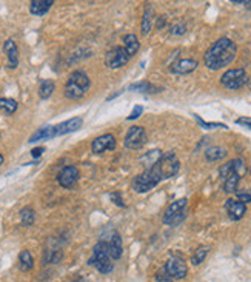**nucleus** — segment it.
I'll return each instance as SVG.
<instances>
[{"label": "nucleus", "instance_id": "nucleus-1", "mask_svg": "<svg viewBox=\"0 0 251 282\" xmlns=\"http://www.w3.org/2000/svg\"><path fill=\"white\" fill-rule=\"evenodd\" d=\"M236 56H237V45L231 39H228V37H220L204 54V63L208 70L217 71L220 68L228 67L236 59Z\"/></svg>", "mask_w": 251, "mask_h": 282}, {"label": "nucleus", "instance_id": "nucleus-2", "mask_svg": "<svg viewBox=\"0 0 251 282\" xmlns=\"http://www.w3.org/2000/svg\"><path fill=\"white\" fill-rule=\"evenodd\" d=\"M90 86H91V81L88 78V74L85 71L77 70L70 74V78L64 88V93L68 99L77 100V99H82L88 93Z\"/></svg>", "mask_w": 251, "mask_h": 282}, {"label": "nucleus", "instance_id": "nucleus-3", "mask_svg": "<svg viewBox=\"0 0 251 282\" xmlns=\"http://www.w3.org/2000/svg\"><path fill=\"white\" fill-rule=\"evenodd\" d=\"M162 181H164V176H162L159 166L154 163L153 166H149L146 168L143 173L137 174L133 182H131V187L136 193H148L149 190H153L154 187H157Z\"/></svg>", "mask_w": 251, "mask_h": 282}, {"label": "nucleus", "instance_id": "nucleus-4", "mask_svg": "<svg viewBox=\"0 0 251 282\" xmlns=\"http://www.w3.org/2000/svg\"><path fill=\"white\" fill-rule=\"evenodd\" d=\"M88 264L96 267L102 275H109L112 270H114V264H112V259H111L109 251H108V242L99 241L96 243Z\"/></svg>", "mask_w": 251, "mask_h": 282}, {"label": "nucleus", "instance_id": "nucleus-5", "mask_svg": "<svg viewBox=\"0 0 251 282\" xmlns=\"http://www.w3.org/2000/svg\"><path fill=\"white\" fill-rule=\"evenodd\" d=\"M186 207H188V201L185 198L171 202L168 205V208L165 210L164 219L162 221H164L165 225H171V227L179 225L180 222L185 221V217H186Z\"/></svg>", "mask_w": 251, "mask_h": 282}, {"label": "nucleus", "instance_id": "nucleus-6", "mask_svg": "<svg viewBox=\"0 0 251 282\" xmlns=\"http://www.w3.org/2000/svg\"><path fill=\"white\" fill-rule=\"evenodd\" d=\"M248 83V74L244 68H233L222 74L220 85L227 89H241Z\"/></svg>", "mask_w": 251, "mask_h": 282}, {"label": "nucleus", "instance_id": "nucleus-7", "mask_svg": "<svg viewBox=\"0 0 251 282\" xmlns=\"http://www.w3.org/2000/svg\"><path fill=\"white\" fill-rule=\"evenodd\" d=\"M156 165L159 166L162 176H164V181H165V179L174 177L176 174L179 173V170H180V162H179L178 156H176L173 151L162 153V156L156 162Z\"/></svg>", "mask_w": 251, "mask_h": 282}, {"label": "nucleus", "instance_id": "nucleus-8", "mask_svg": "<svg viewBox=\"0 0 251 282\" xmlns=\"http://www.w3.org/2000/svg\"><path fill=\"white\" fill-rule=\"evenodd\" d=\"M164 272L173 281H182L186 278L188 267H186L185 261L182 258H179V256H171V258L165 262Z\"/></svg>", "mask_w": 251, "mask_h": 282}, {"label": "nucleus", "instance_id": "nucleus-9", "mask_svg": "<svg viewBox=\"0 0 251 282\" xmlns=\"http://www.w3.org/2000/svg\"><path fill=\"white\" fill-rule=\"evenodd\" d=\"M145 144H146V131L143 126H139V125L131 126L123 139V145L128 150H139Z\"/></svg>", "mask_w": 251, "mask_h": 282}, {"label": "nucleus", "instance_id": "nucleus-10", "mask_svg": "<svg viewBox=\"0 0 251 282\" xmlns=\"http://www.w3.org/2000/svg\"><path fill=\"white\" fill-rule=\"evenodd\" d=\"M131 57L127 54V51H125L123 46H114L105 54V65L111 70L122 68L123 65H127Z\"/></svg>", "mask_w": 251, "mask_h": 282}, {"label": "nucleus", "instance_id": "nucleus-11", "mask_svg": "<svg viewBox=\"0 0 251 282\" xmlns=\"http://www.w3.org/2000/svg\"><path fill=\"white\" fill-rule=\"evenodd\" d=\"M79 176H80V173L76 166L68 165L57 174V182L60 187H64V188H72L74 185H76V182L79 181Z\"/></svg>", "mask_w": 251, "mask_h": 282}, {"label": "nucleus", "instance_id": "nucleus-12", "mask_svg": "<svg viewBox=\"0 0 251 282\" xmlns=\"http://www.w3.org/2000/svg\"><path fill=\"white\" fill-rule=\"evenodd\" d=\"M116 137L107 133V134H102V136H99L93 140V145H91V150L94 155H102L104 151L107 150H114L116 148Z\"/></svg>", "mask_w": 251, "mask_h": 282}, {"label": "nucleus", "instance_id": "nucleus-13", "mask_svg": "<svg viewBox=\"0 0 251 282\" xmlns=\"http://www.w3.org/2000/svg\"><path fill=\"white\" fill-rule=\"evenodd\" d=\"M225 210H227V214L231 221H241L247 213V205L239 199L230 198L225 202Z\"/></svg>", "mask_w": 251, "mask_h": 282}, {"label": "nucleus", "instance_id": "nucleus-14", "mask_svg": "<svg viewBox=\"0 0 251 282\" xmlns=\"http://www.w3.org/2000/svg\"><path fill=\"white\" fill-rule=\"evenodd\" d=\"M199 67V63L196 59H179L174 63H171L170 71L173 74H190Z\"/></svg>", "mask_w": 251, "mask_h": 282}, {"label": "nucleus", "instance_id": "nucleus-15", "mask_svg": "<svg viewBox=\"0 0 251 282\" xmlns=\"http://www.w3.org/2000/svg\"><path fill=\"white\" fill-rule=\"evenodd\" d=\"M83 125V119L82 118H72L70 121H65L59 125H54V131H56V136H62V134H68V133H74L80 130Z\"/></svg>", "mask_w": 251, "mask_h": 282}, {"label": "nucleus", "instance_id": "nucleus-16", "mask_svg": "<svg viewBox=\"0 0 251 282\" xmlns=\"http://www.w3.org/2000/svg\"><path fill=\"white\" fill-rule=\"evenodd\" d=\"M3 51L8 56V67L11 70L17 68L19 65V49H17V45L12 39H8L5 43H3Z\"/></svg>", "mask_w": 251, "mask_h": 282}, {"label": "nucleus", "instance_id": "nucleus-17", "mask_svg": "<svg viewBox=\"0 0 251 282\" xmlns=\"http://www.w3.org/2000/svg\"><path fill=\"white\" fill-rule=\"evenodd\" d=\"M108 251H109V256L112 261H117L122 258V239H120V235L119 233H112L111 239L108 241Z\"/></svg>", "mask_w": 251, "mask_h": 282}, {"label": "nucleus", "instance_id": "nucleus-18", "mask_svg": "<svg viewBox=\"0 0 251 282\" xmlns=\"http://www.w3.org/2000/svg\"><path fill=\"white\" fill-rule=\"evenodd\" d=\"M62 258H64V253H62V250L57 248V247L49 245V247H46L45 251H43L42 261H43L45 265H49V264H59V262L62 261Z\"/></svg>", "mask_w": 251, "mask_h": 282}, {"label": "nucleus", "instance_id": "nucleus-19", "mask_svg": "<svg viewBox=\"0 0 251 282\" xmlns=\"http://www.w3.org/2000/svg\"><path fill=\"white\" fill-rule=\"evenodd\" d=\"M54 5L53 0H33L30 3V12L34 16H43Z\"/></svg>", "mask_w": 251, "mask_h": 282}, {"label": "nucleus", "instance_id": "nucleus-20", "mask_svg": "<svg viewBox=\"0 0 251 282\" xmlns=\"http://www.w3.org/2000/svg\"><path fill=\"white\" fill-rule=\"evenodd\" d=\"M123 48H125V51H127V54L130 56V57H133V56H136L137 54V51H139V48H141V43H139V40H137V37H136V34H125L123 36Z\"/></svg>", "mask_w": 251, "mask_h": 282}, {"label": "nucleus", "instance_id": "nucleus-21", "mask_svg": "<svg viewBox=\"0 0 251 282\" xmlns=\"http://www.w3.org/2000/svg\"><path fill=\"white\" fill-rule=\"evenodd\" d=\"M204 155H205V159L208 162H217V161H222L223 158H227L228 151L223 147H210L205 150Z\"/></svg>", "mask_w": 251, "mask_h": 282}, {"label": "nucleus", "instance_id": "nucleus-22", "mask_svg": "<svg viewBox=\"0 0 251 282\" xmlns=\"http://www.w3.org/2000/svg\"><path fill=\"white\" fill-rule=\"evenodd\" d=\"M56 137V131H54V126H43L40 130H37L31 137H30V142L36 144L39 140H46V139H51Z\"/></svg>", "mask_w": 251, "mask_h": 282}, {"label": "nucleus", "instance_id": "nucleus-23", "mask_svg": "<svg viewBox=\"0 0 251 282\" xmlns=\"http://www.w3.org/2000/svg\"><path fill=\"white\" fill-rule=\"evenodd\" d=\"M34 267V258L30 250H22L19 254V268L22 272H30Z\"/></svg>", "mask_w": 251, "mask_h": 282}, {"label": "nucleus", "instance_id": "nucleus-24", "mask_svg": "<svg viewBox=\"0 0 251 282\" xmlns=\"http://www.w3.org/2000/svg\"><path fill=\"white\" fill-rule=\"evenodd\" d=\"M241 182V176L237 173H231L227 179H223V191L225 193H236L237 191V185Z\"/></svg>", "mask_w": 251, "mask_h": 282}, {"label": "nucleus", "instance_id": "nucleus-25", "mask_svg": "<svg viewBox=\"0 0 251 282\" xmlns=\"http://www.w3.org/2000/svg\"><path fill=\"white\" fill-rule=\"evenodd\" d=\"M54 82L49 81V79H45L40 82V86H39V97L42 100H46L51 97V94L54 93Z\"/></svg>", "mask_w": 251, "mask_h": 282}, {"label": "nucleus", "instance_id": "nucleus-26", "mask_svg": "<svg viewBox=\"0 0 251 282\" xmlns=\"http://www.w3.org/2000/svg\"><path fill=\"white\" fill-rule=\"evenodd\" d=\"M19 214H20V222L23 227H31L36 221V211L31 207H23Z\"/></svg>", "mask_w": 251, "mask_h": 282}, {"label": "nucleus", "instance_id": "nucleus-27", "mask_svg": "<svg viewBox=\"0 0 251 282\" xmlns=\"http://www.w3.org/2000/svg\"><path fill=\"white\" fill-rule=\"evenodd\" d=\"M208 253H210V247H208V245H199V247L194 250L193 256H191V264H193V265H200V264L205 261V258L208 256Z\"/></svg>", "mask_w": 251, "mask_h": 282}, {"label": "nucleus", "instance_id": "nucleus-28", "mask_svg": "<svg viewBox=\"0 0 251 282\" xmlns=\"http://www.w3.org/2000/svg\"><path fill=\"white\" fill-rule=\"evenodd\" d=\"M131 91H139V93H145V94H153V93H159L157 86H154L149 82H139V83H133L130 85Z\"/></svg>", "mask_w": 251, "mask_h": 282}, {"label": "nucleus", "instance_id": "nucleus-29", "mask_svg": "<svg viewBox=\"0 0 251 282\" xmlns=\"http://www.w3.org/2000/svg\"><path fill=\"white\" fill-rule=\"evenodd\" d=\"M19 104L14 99L9 97H0V111H3L5 114H14L17 111Z\"/></svg>", "mask_w": 251, "mask_h": 282}, {"label": "nucleus", "instance_id": "nucleus-30", "mask_svg": "<svg viewBox=\"0 0 251 282\" xmlns=\"http://www.w3.org/2000/svg\"><path fill=\"white\" fill-rule=\"evenodd\" d=\"M153 27V11L151 6H146V11L143 12V17H142V34L146 36L151 31Z\"/></svg>", "mask_w": 251, "mask_h": 282}, {"label": "nucleus", "instance_id": "nucleus-31", "mask_svg": "<svg viewBox=\"0 0 251 282\" xmlns=\"http://www.w3.org/2000/svg\"><path fill=\"white\" fill-rule=\"evenodd\" d=\"M160 156H162V151L160 150H151V151H148L141 161L146 165V168H149V166H153L160 159Z\"/></svg>", "mask_w": 251, "mask_h": 282}, {"label": "nucleus", "instance_id": "nucleus-32", "mask_svg": "<svg viewBox=\"0 0 251 282\" xmlns=\"http://www.w3.org/2000/svg\"><path fill=\"white\" fill-rule=\"evenodd\" d=\"M194 116V119L197 121V123L202 126V128H205V130H215V128H223V130H227V125L225 123H220V122H205L202 118L199 116V114H193Z\"/></svg>", "mask_w": 251, "mask_h": 282}, {"label": "nucleus", "instance_id": "nucleus-33", "mask_svg": "<svg viewBox=\"0 0 251 282\" xmlns=\"http://www.w3.org/2000/svg\"><path fill=\"white\" fill-rule=\"evenodd\" d=\"M231 173H236L234 171V159H231V161H228V162H225L220 168H219V174H220V177L222 179H227Z\"/></svg>", "mask_w": 251, "mask_h": 282}, {"label": "nucleus", "instance_id": "nucleus-34", "mask_svg": "<svg viewBox=\"0 0 251 282\" xmlns=\"http://www.w3.org/2000/svg\"><path fill=\"white\" fill-rule=\"evenodd\" d=\"M185 33H186V25L183 22L174 23V25H171V28H170L171 36H183Z\"/></svg>", "mask_w": 251, "mask_h": 282}, {"label": "nucleus", "instance_id": "nucleus-35", "mask_svg": "<svg viewBox=\"0 0 251 282\" xmlns=\"http://www.w3.org/2000/svg\"><path fill=\"white\" fill-rule=\"evenodd\" d=\"M236 196L241 202H244L245 205L247 203H251V188H245V190H237L236 191Z\"/></svg>", "mask_w": 251, "mask_h": 282}, {"label": "nucleus", "instance_id": "nucleus-36", "mask_svg": "<svg viewBox=\"0 0 251 282\" xmlns=\"http://www.w3.org/2000/svg\"><path fill=\"white\" fill-rule=\"evenodd\" d=\"M142 113H143V107H142V105H136V107L133 108L131 114H130V116H128L127 119H128V121H134V119L139 118Z\"/></svg>", "mask_w": 251, "mask_h": 282}, {"label": "nucleus", "instance_id": "nucleus-37", "mask_svg": "<svg viewBox=\"0 0 251 282\" xmlns=\"http://www.w3.org/2000/svg\"><path fill=\"white\" fill-rule=\"evenodd\" d=\"M236 123H237V125H242V126H245V128H248V130H251V118H248V116H244V118L236 119Z\"/></svg>", "mask_w": 251, "mask_h": 282}, {"label": "nucleus", "instance_id": "nucleus-38", "mask_svg": "<svg viewBox=\"0 0 251 282\" xmlns=\"http://www.w3.org/2000/svg\"><path fill=\"white\" fill-rule=\"evenodd\" d=\"M156 282H174L170 276H167L165 275V272L164 270H162L160 273H157L156 275Z\"/></svg>", "mask_w": 251, "mask_h": 282}, {"label": "nucleus", "instance_id": "nucleus-39", "mask_svg": "<svg viewBox=\"0 0 251 282\" xmlns=\"http://www.w3.org/2000/svg\"><path fill=\"white\" fill-rule=\"evenodd\" d=\"M111 199H112V202H114L116 205H119V207H125V203H123V201H122V196H120L119 193H112V195H111Z\"/></svg>", "mask_w": 251, "mask_h": 282}, {"label": "nucleus", "instance_id": "nucleus-40", "mask_svg": "<svg viewBox=\"0 0 251 282\" xmlns=\"http://www.w3.org/2000/svg\"><path fill=\"white\" fill-rule=\"evenodd\" d=\"M167 25V17L165 16H160V17H157V22H156V28L157 30H162Z\"/></svg>", "mask_w": 251, "mask_h": 282}, {"label": "nucleus", "instance_id": "nucleus-41", "mask_svg": "<svg viewBox=\"0 0 251 282\" xmlns=\"http://www.w3.org/2000/svg\"><path fill=\"white\" fill-rule=\"evenodd\" d=\"M43 151H45V148H43V147H37V148L31 150V156H33V158H40Z\"/></svg>", "mask_w": 251, "mask_h": 282}, {"label": "nucleus", "instance_id": "nucleus-42", "mask_svg": "<svg viewBox=\"0 0 251 282\" xmlns=\"http://www.w3.org/2000/svg\"><path fill=\"white\" fill-rule=\"evenodd\" d=\"M123 93V89H120V91H117V93H114V94H111L109 97H108V100H111V99H114V97H117V96H120Z\"/></svg>", "mask_w": 251, "mask_h": 282}, {"label": "nucleus", "instance_id": "nucleus-43", "mask_svg": "<svg viewBox=\"0 0 251 282\" xmlns=\"http://www.w3.org/2000/svg\"><path fill=\"white\" fill-rule=\"evenodd\" d=\"M72 282H90V281H88V279H85V278H79V279L72 281Z\"/></svg>", "mask_w": 251, "mask_h": 282}, {"label": "nucleus", "instance_id": "nucleus-44", "mask_svg": "<svg viewBox=\"0 0 251 282\" xmlns=\"http://www.w3.org/2000/svg\"><path fill=\"white\" fill-rule=\"evenodd\" d=\"M244 5H245L248 9H251V2H244Z\"/></svg>", "mask_w": 251, "mask_h": 282}, {"label": "nucleus", "instance_id": "nucleus-45", "mask_svg": "<svg viewBox=\"0 0 251 282\" xmlns=\"http://www.w3.org/2000/svg\"><path fill=\"white\" fill-rule=\"evenodd\" d=\"M3 161H5V159H3V156H2V155H0V166H2V165H3Z\"/></svg>", "mask_w": 251, "mask_h": 282}, {"label": "nucleus", "instance_id": "nucleus-46", "mask_svg": "<svg viewBox=\"0 0 251 282\" xmlns=\"http://www.w3.org/2000/svg\"><path fill=\"white\" fill-rule=\"evenodd\" d=\"M250 173H251V166H250Z\"/></svg>", "mask_w": 251, "mask_h": 282}]
</instances>
